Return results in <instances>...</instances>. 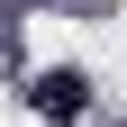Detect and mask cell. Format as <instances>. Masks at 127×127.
<instances>
[{
    "instance_id": "6da1fadb",
    "label": "cell",
    "mask_w": 127,
    "mask_h": 127,
    "mask_svg": "<svg viewBox=\"0 0 127 127\" xmlns=\"http://www.w3.org/2000/svg\"><path fill=\"white\" fill-rule=\"evenodd\" d=\"M82 73H45V82H36V109H45V118H82Z\"/></svg>"
}]
</instances>
